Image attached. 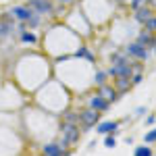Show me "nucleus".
Instances as JSON below:
<instances>
[{"mask_svg":"<svg viewBox=\"0 0 156 156\" xmlns=\"http://www.w3.org/2000/svg\"><path fill=\"white\" fill-rule=\"evenodd\" d=\"M60 133H62V144L65 146H73L79 140V129H77L75 123H67L65 121V125L60 127Z\"/></svg>","mask_w":156,"mask_h":156,"instance_id":"1","label":"nucleus"},{"mask_svg":"<svg viewBox=\"0 0 156 156\" xmlns=\"http://www.w3.org/2000/svg\"><path fill=\"white\" fill-rule=\"evenodd\" d=\"M27 6L31 9L37 15H48V12H54V4L52 0H29Z\"/></svg>","mask_w":156,"mask_h":156,"instance_id":"2","label":"nucleus"},{"mask_svg":"<svg viewBox=\"0 0 156 156\" xmlns=\"http://www.w3.org/2000/svg\"><path fill=\"white\" fill-rule=\"evenodd\" d=\"M98 117H100V110H94V108H87V110H83V112L79 115V121L83 123V131L92 129V127L96 125Z\"/></svg>","mask_w":156,"mask_h":156,"instance_id":"3","label":"nucleus"},{"mask_svg":"<svg viewBox=\"0 0 156 156\" xmlns=\"http://www.w3.org/2000/svg\"><path fill=\"white\" fill-rule=\"evenodd\" d=\"M106 75H129L131 77V65L127 60H121V62H115L110 69H108Z\"/></svg>","mask_w":156,"mask_h":156,"instance_id":"4","label":"nucleus"},{"mask_svg":"<svg viewBox=\"0 0 156 156\" xmlns=\"http://www.w3.org/2000/svg\"><path fill=\"white\" fill-rule=\"evenodd\" d=\"M127 56H135V58H140V60H146V56H148V48L142 46V44H137V42H133V44L127 46Z\"/></svg>","mask_w":156,"mask_h":156,"instance_id":"5","label":"nucleus"},{"mask_svg":"<svg viewBox=\"0 0 156 156\" xmlns=\"http://www.w3.org/2000/svg\"><path fill=\"white\" fill-rule=\"evenodd\" d=\"M31 9L29 6H12L11 11H9V17H15V19H19V21H27L29 17H31Z\"/></svg>","mask_w":156,"mask_h":156,"instance_id":"6","label":"nucleus"},{"mask_svg":"<svg viewBox=\"0 0 156 156\" xmlns=\"http://www.w3.org/2000/svg\"><path fill=\"white\" fill-rule=\"evenodd\" d=\"M67 146L65 144H46L44 146V154L48 156H60V154H67Z\"/></svg>","mask_w":156,"mask_h":156,"instance_id":"7","label":"nucleus"},{"mask_svg":"<svg viewBox=\"0 0 156 156\" xmlns=\"http://www.w3.org/2000/svg\"><path fill=\"white\" fill-rule=\"evenodd\" d=\"M152 15H154V9H150V6H137V9H135V21H137V23H144L146 19H148V17H152Z\"/></svg>","mask_w":156,"mask_h":156,"instance_id":"8","label":"nucleus"},{"mask_svg":"<svg viewBox=\"0 0 156 156\" xmlns=\"http://www.w3.org/2000/svg\"><path fill=\"white\" fill-rule=\"evenodd\" d=\"M137 44H142V46H146V48H154V46H156L152 34H150V31H146V29L140 31V36H137Z\"/></svg>","mask_w":156,"mask_h":156,"instance_id":"9","label":"nucleus"},{"mask_svg":"<svg viewBox=\"0 0 156 156\" xmlns=\"http://www.w3.org/2000/svg\"><path fill=\"white\" fill-rule=\"evenodd\" d=\"M100 96L104 98L106 102H115V100L119 98V92H117L115 87H108V85L102 83V85H100Z\"/></svg>","mask_w":156,"mask_h":156,"instance_id":"10","label":"nucleus"},{"mask_svg":"<svg viewBox=\"0 0 156 156\" xmlns=\"http://www.w3.org/2000/svg\"><path fill=\"white\" fill-rule=\"evenodd\" d=\"M131 87V79H129V75H117V85H115V90L123 94V92H127Z\"/></svg>","mask_w":156,"mask_h":156,"instance_id":"11","label":"nucleus"},{"mask_svg":"<svg viewBox=\"0 0 156 156\" xmlns=\"http://www.w3.org/2000/svg\"><path fill=\"white\" fill-rule=\"evenodd\" d=\"M108 104H110V102H106V100L100 96V94H98V96H92V98H90V108H94V110H100V112H102V110H106Z\"/></svg>","mask_w":156,"mask_h":156,"instance_id":"12","label":"nucleus"},{"mask_svg":"<svg viewBox=\"0 0 156 156\" xmlns=\"http://www.w3.org/2000/svg\"><path fill=\"white\" fill-rule=\"evenodd\" d=\"M119 129V123L117 121H110V123H100L98 125V131L100 133H115Z\"/></svg>","mask_w":156,"mask_h":156,"instance_id":"13","label":"nucleus"},{"mask_svg":"<svg viewBox=\"0 0 156 156\" xmlns=\"http://www.w3.org/2000/svg\"><path fill=\"white\" fill-rule=\"evenodd\" d=\"M73 56H75V58H81V56H85V58L90 60V62H94V56H92V52H90V50L85 48V46H81V48L77 50V52H75Z\"/></svg>","mask_w":156,"mask_h":156,"instance_id":"14","label":"nucleus"},{"mask_svg":"<svg viewBox=\"0 0 156 156\" xmlns=\"http://www.w3.org/2000/svg\"><path fill=\"white\" fill-rule=\"evenodd\" d=\"M12 29V21L11 19H4V21H0V37H4L9 31Z\"/></svg>","mask_w":156,"mask_h":156,"instance_id":"15","label":"nucleus"},{"mask_svg":"<svg viewBox=\"0 0 156 156\" xmlns=\"http://www.w3.org/2000/svg\"><path fill=\"white\" fill-rule=\"evenodd\" d=\"M144 29H146V31H150V34H154V31H156V19H154V15H152V17H148V19L144 21Z\"/></svg>","mask_w":156,"mask_h":156,"instance_id":"16","label":"nucleus"},{"mask_svg":"<svg viewBox=\"0 0 156 156\" xmlns=\"http://www.w3.org/2000/svg\"><path fill=\"white\" fill-rule=\"evenodd\" d=\"M21 40H23L25 44H36L37 42V37L34 34H27V31H21Z\"/></svg>","mask_w":156,"mask_h":156,"instance_id":"17","label":"nucleus"},{"mask_svg":"<svg viewBox=\"0 0 156 156\" xmlns=\"http://www.w3.org/2000/svg\"><path fill=\"white\" fill-rule=\"evenodd\" d=\"M135 154L137 156H152V150L148 146H140V148H135Z\"/></svg>","mask_w":156,"mask_h":156,"instance_id":"18","label":"nucleus"},{"mask_svg":"<svg viewBox=\"0 0 156 156\" xmlns=\"http://www.w3.org/2000/svg\"><path fill=\"white\" fill-rule=\"evenodd\" d=\"M40 17H42V15H37V12H31V17H29V19L25 21V23H27V25H31V27H36V25L40 23Z\"/></svg>","mask_w":156,"mask_h":156,"instance_id":"19","label":"nucleus"},{"mask_svg":"<svg viewBox=\"0 0 156 156\" xmlns=\"http://www.w3.org/2000/svg\"><path fill=\"white\" fill-rule=\"evenodd\" d=\"M106 77H108V75H106V73H104V71H98V73H96V77H94V79H96V83H98V85H102V83H104V81H106Z\"/></svg>","mask_w":156,"mask_h":156,"instance_id":"20","label":"nucleus"},{"mask_svg":"<svg viewBox=\"0 0 156 156\" xmlns=\"http://www.w3.org/2000/svg\"><path fill=\"white\" fill-rule=\"evenodd\" d=\"M154 140H156V131H154V129L146 133V137H144V142H146V144H154Z\"/></svg>","mask_w":156,"mask_h":156,"instance_id":"21","label":"nucleus"},{"mask_svg":"<svg viewBox=\"0 0 156 156\" xmlns=\"http://www.w3.org/2000/svg\"><path fill=\"white\" fill-rule=\"evenodd\" d=\"M65 121H67V123H77L79 117H77L75 112H65Z\"/></svg>","mask_w":156,"mask_h":156,"instance_id":"22","label":"nucleus"},{"mask_svg":"<svg viewBox=\"0 0 156 156\" xmlns=\"http://www.w3.org/2000/svg\"><path fill=\"white\" fill-rule=\"evenodd\" d=\"M104 146H106V148H115V146H117V142H115V135H112V133H110L106 140H104Z\"/></svg>","mask_w":156,"mask_h":156,"instance_id":"23","label":"nucleus"},{"mask_svg":"<svg viewBox=\"0 0 156 156\" xmlns=\"http://www.w3.org/2000/svg\"><path fill=\"white\" fill-rule=\"evenodd\" d=\"M142 79H144V75L135 71V75H133V79H131V83H142Z\"/></svg>","mask_w":156,"mask_h":156,"instance_id":"24","label":"nucleus"},{"mask_svg":"<svg viewBox=\"0 0 156 156\" xmlns=\"http://www.w3.org/2000/svg\"><path fill=\"white\" fill-rule=\"evenodd\" d=\"M144 4H148V0H131V6H133V9H137V6H144Z\"/></svg>","mask_w":156,"mask_h":156,"instance_id":"25","label":"nucleus"},{"mask_svg":"<svg viewBox=\"0 0 156 156\" xmlns=\"http://www.w3.org/2000/svg\"><path fill=\"white\" fill-rule=\"evenodd\" d=\"M65 60H69V56H67V54H62V56H58V58H56V62H65Z\"/></svg>","mask_w":156,"mask_h":156,"instance_id":"26","label":"nucleus"},{"mask_svg":"<svg viewBox=\"0 0 156 156\" xmlns=\"http://www.w3.org/2000/svg\"><path fill=\"white\" fill-rule=\"evenodd\" d=\"M154 4H156V0H148V6L150 9H154Z\"/></svg>","mask_w":156,"mask_h":156,"instance_id":"27","label":"nucleus"},{"mask_svg":"<svg viewBox=\"0 0 156 156\" xmlns=\"http://www.w3.org/2000/svg\"><path fill=\"white\" fill-rule=\"evenodd\" d=\"M60 2H62V4H67V2H73V0H60Z\"/></svg>","mask_w":156,"mask_h":156,"instance_id":"28","label":"nucleus"}]
</instances>
